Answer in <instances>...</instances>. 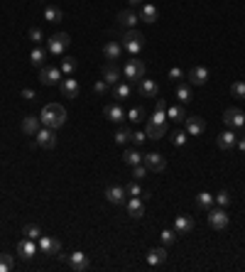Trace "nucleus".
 Listing matches in <instances>:
<instances>
[{"label": "nucleus", "instance_id": "obj_8", "mask_svg": "<svg viewBox=\"0 0 245 272\" xmlns=\"http://www.w3.org/2000/svg\"><path fill=\"white\" fill-rule=\"evenodd\" d=\"M35 145L37 147H44V150H52L57 145V130L52 128H40L37 135H35Z\"/></svg>", "mask_w": 245, "mask_h": 272}, {"label": "nucleus", "instance_id": "obj_22", "mask_svg": "<svg viewBox=\"0 0 245 272\" xmlns=\"http://www.w3.org/2000/svg\"><path fill=\"white\" fill-rule=\"evenodd\" d=\"M125 208H127V216L130 218H142L145 216V204L140 196H132L130 201H125Z\"/></svg>", "mask_w": 245, "mask_h": 272}, {"label": "nucleus", "instance_id": "obj_7", "mask_svg": "<svg viewBox=\"0 0 245 272\" xmlns=\"http://www.w3.org/2000/svg\"><path fill=\"white\" fill-rule=\"evenodd\" d=\"M223 123L231 128V130H241L245 125V113L241 108H226L223 113Z\"/></svg>", "mask_w": 245, "mask_h": 272}, {"label": "nucleus", "instance_id": "obj_6", "mask_svg": "<svg viewBox=\"0 0 245 272\" xmlns=\"http://www.w3.org/2000/svg\"><path fill=\"white\" fill-rule=\"evenodd\" d=\"M61 69L59 67H52V64H44V67H40V81L44 83V86H57L61 81Z\"/></svg>", "mask_w": 245, "mask_h": 272}, {"label": "nucleus", "instance_id": "obj_41", "mask_svg": "<svg viewBox=\"0 0 245 272\" xmlns=\"http://www.w3.org/2000/svg\"><path fill=\"white\" fill-rule=\"evenodd\" d=\"M113 140H116V145H127V142L132 140V133H130L127 128H121V130L116 133V137H113Z\"/></svg>", "mask_w": 245, "mask_h": 272}, {"label": "nucleus", "instance_id": "obj_40", "mask_svg": "<svg viewBox=\"0 0 245 272\" xmlns=\"http://www.w3.org/2000/svg\"><path fill=\"white\" fill-rule=\"evenodd\" d=\"M147 123H155V125H167V111H155V113L147 118Z\"/></svg>", "mask_w": 245, "mask_h": 272}, {"label": "nucleus", "instance_id": "obj_9", "mask_svg": "<svg viewBox=\"0 0 245 272\" xmlns=\"http://www.w3.org/2000/svg\"><path fill=\"white\" fill-rule=\"evenodd\" d=\"M37 245H40V250L44 253V255H59L61 253V243L57 238H52V235H40V240H37Z\"/></svg>", "mask_w": 245, "mask_h": 272}, {"label": "nucleus", "instance_id": "obj_27", "mask_svg": "<svg viewBox=\"0 0 245 272\" xmlns=\"http://www.w3.org/2000/svg\"><path fill=\"white\" fill-rule=\"evenodd\" d=\"M216 142H218V147H221V150H233V147H236V142H238V135L228 128V130H223V133L218 135Z\"/></svg>", "mask_w": 245, "mask_h": 272}, {"label": "nucleus", "instance_id": "obj_47", "mask_svg": "<svg viewBox=\"0 0 245 272\" xmlns=\"http://www.w3.org/2000/svg\"><path fill=\"white\" fill-rule=\"evenodd\" d=\"M231 93H233L236 98H245V81H236V83L231 86Z\"/></svg>", "mask_w": 245, "mask_h": 272}, {"label": "nucleus", "instance_id": "obj_12", "mask_svg": "<svg viewBox=\"0 0 245 272\" xmlns=\"http://www.w3.org/2000/svg\"><path fill=\"white\" fill-rule=\"evenodd\" d=\"M142 162H145V167H147L150 172H164V169H167V159H164L160 152H150V155H145Z\"/></svg>", "mask_w": 245, "mask_h": 272}, {"label": "nucleus", "instance_id": "obj_31", "mask_svg": "<svg viewBox=\"0 0 245 272\" xmlns=\"http://www.w3.org/2000/svg\"><path fill=\"white\" fill-rule=\"evenodd\" d=\"M44 20L47 22H61L64 20V10L57 7V5H47L44 7Z\"/></svg>", "mask_w": 245, "mask_h": 272}, {"label": "nucleus", "instance_id": "obj_33", "mask_svg": "<svg viewBox=\"0 0 245 272\" xmlns=\"http://www.w3.org/2000/svg\"><path fill=\"white\" fill-rule=\"evenodd\" d=\"M22 235H25V238H32V240H40L42 228H40L37 223H25V226H22Z\"/></svg>", "mask_w": 245, "mask_h": 272}, {"label": "nucleus", "instance_id": "obj_16", "mask_svg": "<svg viewBox=\"0 0 245 272\" xmlns=\"http://www.w3.org/2000/svg\"><path fill=\"white\" fill-rule=\"evenodd\" d=\"M103 116H106V118H108L111 123H118V125H121L122 120L127 118V113L122 111L121 103H108V106L103 108Z\"/></svg>", "mask_w": 245, "mask_h": 272}, {"label": "nucleus", "instance_id": "obj_18", "mask_svg": "<svg viewBox=\"0 0 245 272\" xmlns=\"http://www.w3.org/2000/svg\"><path fill=\"white\" fill-rule=\"evenodd\" d=\"M59 88H61V96H64V98H76V96H79V81L71 78V76L61 78Z\"/></svg>", "mask_w": 245, "mask_h": 272}, {"label": "nucleus", "instance_id": "obj_39", "mask_svg": "<svg viewBox=\"0 0 245 272\" xmlns=\"http://www.w3.org/2000/svg\"><path fill=\"white\" fill-rule=\"evenodd\" d=\"M167 118H172V120H177V123H182L184 118H186V111H184V106H172L169 111H167Z\"/></svg>", "mask_w": 245, "mask_h": 272}, {"label": "nucleus", "instance_id": "obj_29", "mask_svg": "<svg viewBox=\"0 0 245 272\" xmlns=\"http://www.w3.org/2000/svg\"><path fill=\"white\" fill-rule=\"evenodd\" d=\"M213 204H216L213 194H208V192H199V194H196V206H199L201 211H208V208H213Z\"/></svg>", "mask_w": 245, "mask_h": 272}, {"label": "nucleus", "instance_id": "obj_20", "mask_svg": "<svg viewBox=\"0 0 245 272\" xmlns=\"http://www.w3.org/2000/svg\"><path fill=\"white\" fill-rule=\"evenodd\" d=\"M186 78H189L191 86H204V83L208 81V69L206 67H194L189 74H186Z\"/></svg>", "mask_w": 245, "mask_h": 272}, {"label": "nucleus", "instance_id": "obj_1", "mask_svg": "<svg viewBox=\"0 0 245 272\" xmlns=\"http://www.w3.org/2000/svg\"><path fill=\"white\" fill-rule=\"evenodd\" d=\"M40 120H42L44 128L57 130V128H61L66 123V111H64V106H59V103H47L42 108V113H40Z\"/></svg>", "mask_w": 245, "mask_h": 272}, {"label": "nucleus", "instance_id": "obj_15", "mask_svg": "<svg viewBox=\"0 0 245 272\" xmlns=\"http://www.w3.org/2000/svg\"><path fill=\"white\" fill-rule=\"evenodd\" d=\"M103 57L113 64V62H118L122 57V44L118 42V39H108L106 44H103Z\"/></svg>", "mask_w": 245, "mask_h": 272}, {"label": "nucleus", "instance_id": "obj_14", "mask_svg": "<svg viewBox=\"0 0 245 272\" xmlns=\"http://www.w3.org/2000/svg\"><path fill=\"white\" fill-rule=\"evenodd\" d=\"M137 91H140L142 98H157L160 86H157V81H152V78H140V81H137Z\"/></svg>", "mask_w": 245, "mask_h": 272}, {"label": "nucleus", "instance_id": "obj_25", "mask_svg": "<svg viewBox=\"0 0 245 272\" xmlns=\"http://www.w3.org/2000/svg\"><path fill=\"white\" fill-rule=\"evenodd\" d=\"M164 263H167V250H164V245H162V248H152V250L147 253V265L160 268V265H164Z\"/></svg>", "mask_w": 245, "mask_h": 272}, {"label": "nucleus", "instance_id": "obj_52", "mask_svg": "<svg viewBox=\"0 0 245 272\" xmlns=\"http://www.w3.org/2000/svg\"><path fill=\"white\" fill-rule=\"evenodd\" d=\"M145 140H147V135H145V133H132V142H135V145H142Z\"/></svg>", "mask_w": 245, "mask_h": 272}, {"label": "nucleus", "instance_id": "obj_30", "mask_svg": "<svg viewBox=\"0 0 245 272\" xmlns=\"http://www.w3.org/2000/svg\"><path fill=\"white\" fill-rule=\"evenodd\" d=\"M122 164H127V167L142 164V152H137V150H125V152H122Z\"/></svg>", "mask_w": 245, "mask_h": 272}, {"label": "nucleus", "instance_id": "obj_11", "mask_svg": "<svg viewBox=\"0 0 245 272\" xmlns=\"http://www.w3.org/2000/svg\"><path fill=\"white\" fill-rule=\"evenodd\" d=\"M103 196H106L111 204L122 206V204H125V196H127V192H125V187H122V184H111V187H106Z\"/></svg>", "mask_w": 245, "mask_h": 272}, {"label": "nucleus", "instance_id": "obj_13", "mask_svg": "<svg viewBox=\"0 0 245 272\" xmlns=\"http://www.w3.org/2000/svg\"><path fill=\"white\" fill-rule=\"evenodd\" d=\"M184 125H186V133L194 137H199L206 130V120H204L201 116H186V118H184Z\"/></svg>", "mask_w": 245, "mask_h": 272}, {"label": "nucleus", "instance_id": "obj_17", "mask_svg": "<svg viewBox=\"0 0 245 272\" xmlns=\"http://www.w3.org/2000/svg\"><path fill=\"white\" fill-rule=\"evenodd\" d=\"M142 22H147V25H155L157 22V17H160V10L152 5V2H142L140 5V15H137Z\"/></svg>", "mask_w": 245, "mask_h": 272}, {"label": "nucleus", "instance_id": "obj_54", "mask_svg": "<svg viewBox=\"0 0 245 272\" xmlns=\"http://www.w3.org/2000/svg\"><path fill=\"white\" fill-rule=\"evenodd\" d=\"M236 147H238V150H241V152H243V155H245V135H243V137H238V142H236Z\"/></svg>", "mask_w": 245, "mask_h": 272}, {"label": "nucleus", "instance_id": "obj_21", "mask_svg": "<svg viewBox=\"0 0 245 272\" xmlns=\"http://www.w3.org/2000/svg\"><path fill=\"white\" fill-rule=\"evenodd\" d=\"M137 20H140V17H137V12H135V10H130V7L118 12V25L125 27V30H132V27L137 25Z\"/></svg>", "mask_w": 245, "mask_h": 272}, {"label": "nucleus", "instance_id": "obj_35", "mask_svg": "<svg viewBox=\"0 0 245 272\" xmlns=\"http://www.w3.org/2000/svg\"><path fill=\"white\" fill-rule=\"evenodd\" d=\"M59 69H61L64 76H74V71H76V59H74V57H64Z\"/></svg>", "mask_w": 245, "mask_h": 272}, {"label": "nucleus", "instance_id": "obj_51", "mask_svg": "<svg viewBox=\"0 0 245 272\" xmlns=\"http://www.w3.org/2000/svg\"><path fill=\"white\" fill-rule=\"evenodd\" d=\"M182 76H184V74H182V69H179V67H174L172 71H169V78H172V81H179Z\"/></svg>", "mask_w": 245, "mask_h": 272}, {"label": "nucleus", "instance_id": "obj_34", "mask_svg": "<svg viewBox=\"0 0 245 272\" xmlns=\"http://www.w3.org/2000/svg\"><path fill=\"white\" fill-rule=\"evenodd\" d=\"M177 98H179V103H182V106H186V103L194 98V96H191V86H189V83H179V86H177Z\"/></svg>", "mask_w": 245, "mask_h": 272}, {"label": "nucleus", "instance_id": "obj_10", "mask_svg": "<svg viewBox=\"0 0 245 272\" xmlns=\"http://www.w3.org/2000/svg\"><path fill=\"white\" fill-rule=\"evenodd\" d=\"M66 265H69L74 272H83V270H88L91 260H88V255H83L81 250H76V253L66 255Z\"/></svg>", "mask_w": 245, "mask_h": 272}, {"label": "nucleus", "instance_id": "obj_49", "mask_svg": "<svg viewBox=\"0 0 245 272\" xmlns=\"http://www.w3.org/2000/svg\"><path fill=\"white\" fill-rule=\"evenodd\" d=\"M93 91H96V93H106V91H108V83L101 78V81H96V83H93Z\"/></svg>", "mask_w": 245, "mask_h": 272}, {"label": "nucleus", "instance_id": "obj_44", "mask_svg": "<svg viewBox=\"0 0 245 272\" xmlns=\"http://www.w3.org/2000/svg\"><path fill=\"white\" fill-rule=\"evenodd\" d=\"M125 192H127V196H140V199H142V187H140V182H135V179L125 187Z\"/></svg>", "mask_w": 245, "mask_h": 272}, {"label": "nucleus", "instance_id": "obj_5", "mask_svg": "<svg viewBox=\"0 0 245 272\" xmlns=\"http://www.w3.org/2000/svg\"><path fill=\"white\" fill-rule=\"evenodd\" d=\"M228 223H231V216L226 213V208H208V226L213 228V231H226L228 228Z\"/></svg>", "mask_w": 245, "mask_h": 272}, {"label": "nucleus", "instance_id": "obj_4", "mask_svg": "<svg viewBox=\"0 0 245 272\" xmlns=\"http://www.w3.org/2000/svg\"><path fill=\"white\" fill-rule=\"evenodd\" d=\"M145 74H147V67H145L142 59H137V57L127 59V64L122 67V76H125L127 81H140V78H145Z\"/></svg>", "mask_w": 245, "mask_h": 272}, {"label": "nucleus", "instance_id": "obj_37", "mask_svg": "<svg viewBox=\"0 0 245 272\" xmlns=\"http://www.w3.org/2000/svg\"><path fill=\"white\" fill-rule=\"evenodd\" d=\"M27 39H30L35 47H40V44L44 42V32H42L40 27H30V32H27Z\"/></svg>", "mask_w": 245, "mask_h": 272}, {"label": "nucleus", "instance_id": "obj_2", "mask_svg": "<svg viewBox=\"0 0 245 272\" xmlns=\"http://www.w3.org/2000/svg\"><path fill=\"white\" fill-rule=\"evenodd\" d=\"M121 44L130 57H137V54L142 52V47H145V37H142V32H137V30L132 27V30H125Z\"/></svg>", "mask_w": 245, "mask_h": 272}, {"label": "nucleus", "instance_id": "obj_3", "mask_svg": "<svg viewBox=\"0 0 245 272\" xmlns=\"http://www.w3.org/2000/svg\"><path fill=\"white\" fill-rule=\"evenodd\" d=\"M69 44H71V37L66 32H57V35H52L47 39V52L54 54V57H64V52H66Z\"/></svg>", "mask_w": 245, "mask_h": 272}, {"label": "nucleus", "instance_id": "obj_26", "mask_svg": "<svg viewBox=\"0 0 245 272\" xmlns=\"http://www.w3.org/2000/svg\"><path fill=\"white\" fill-rule=\"evenodd\" d=\"M40 123H42V120H40V118H37V116H25V118H22V123H20V128H22V133H25V135H37V130H40Z\"/></svg>", "mask_w": 245, "mask_h": 272}, {"label": "nucleus", "instance_id": "obj_48", "mask_svg": "<svg viewBox=\"0 0 245 272\" xmlns=\"http://www.w3.org/2000/svg\"><path fill=\"white\" fill-rule=\"evenodd\" d=\"M186 140H189V133H186V130H179V133H174V135H172V142H174L177 147H184V145H186Z\"/></svg>", "mask_w": 245, "mask_h": 272}, {"label": "nucleus", "instance_id": "obj_23", "mask_svg": "<svg viewBox=\"0 0 245 272\" xmlns=\"http://www.w3.org/2000/svg\"><path fill=\"white\" fill-rule=\"evenodd\" d=\"M121 78H122V71L116 67V64H111V62H108V64L103 67V81H106L108 86H116Z\"/></svg>", "mask_w": 245, "mask_h": 272}, {"label": "nucleus", "instance_id": "obj_19", "mask_svg": "<svg viewBox=\"0 0 245 272\" xmlns=\"http://www.w3.org/2000/svg\"><path fill=\"white\" fill-rule=\"evenodd\" d=\"M35 253H37V240H32V238H22V240L17 243V255H22L25 260L35 258Z\"/></svg>", "mask_w": 245, "mask_h": 272}, {"label": "nucleus", "instance_id": "obj_36", "mask_svg": "<svg viewBox=\"0 0 245 272\" xmlns=\"http://www.w3.org/2000/svg\"><path fill=\"white\" fill-rule=\"evenodd\" d=\"M160 240H162L164 248H167V245H174V243H177V231H174V228H164V231L160 233Z\"/></svg>", "mask_w": 245, "mask_h": 272}, {"label": "nucleus", "instance_id": "obj_46", "mask_svg": "<svg viewBox=\"0 0 245 272\" xmlns=\"http://www.w3.org/2000/svg\"><path fill=\"white\" fill-rule=\"evenodd\" d=\"M147 172H150V169H147L145 164H135V167H132V179H135V182H140V179H145V177H147Z\"/></svg>", "mask_w": 245, "mask_h": 272}, {"label": "nucleus", "instance_id": "obj_28", "mask_svg": "<svg viewBox=\"0 0 245 272\" xmlns=\"http://www.w3.org/2000/svg\"><path fill=\"white\" fill-rule=\"evenodd\" d=\"M145 135L150 140H162L167 135V125H155V123H147L145 125Z\"/></svg>", "mask_w": 245, "mask_h": 272}, {"label": "nucleus", "instance_id": "obj_42", "mask_svg": "<svg viewBox=\"0 0 245 272\" xmlns=\"http://www.w3.org/2000/svg\"><path fill=\"white\" fill-rule=\"evenodd\" d=\"M142 118H145V108L135 106V108H130V111H127V120H132V123H140Z\"/></svg>", "mask_w": 245, "mask_h": 272}, {"label": "nucleus", "instance_id": "obj_53", "mask_svg": "<svg viewBox=\"0 0 245 272\" xmlns=\"http://www.w3.org/2000/svg\"><path fill=\"white\" fill-rule=\"evenodd\" d=\"M155 111H167V103H164V98H157V101H155Z\"/></svg>", "mask_w": 245, "mask_h": 272}, {"label": "nucleus", "instance_id": "obj_56", "mask_svg": "<svg viewBox=\"0 0 245 272\" xmlns=\"http://www.w3.org/2000/svg\"><path fill=\"white\" fill-rule=\"evenodd\" d=\"M243 133H245V125H243Z\"/></svg>", "mask_w": 245, "mask_h": 272}, {"label": "nucleus", "instance_id": "obj_45", "mask_svg": "<svg viewBox=\"0 0 245 272\" xmlns=\"http://www.w3.org/2000/svg\"><path fill=\"white\" fill-rule=\"evenodd\" d=\"M12 255H7V253H0V272H7L12 270Z\"/></svg>", "mask_w": 245, "mask_h": 272}, {"label": "nucleus", "instance_id": "obj_50", "mask_svg": "<svg viewBox=\"0 0 245 272\" xmlns=\"http://www.w3.org/2000/svg\"><path fill=\"white\" fill-rule=\"evenodd\" d=\"M22 98H25V101H35V98H37V93H35L32 88H22Z\"/></svg>", "mask_w": 245, "mask_h": 272}, {"label": "nucleus", "instance_id": "obj_38", "mask_svg": "<svg viewBox=\"0 0 245 272\" xmlns=\"http://www.w3.org/2000/svg\"><path fill=\"white\" fill-rule=\"evenodd\" d=\"M130 91H132V88H130V83H121V81H118V83H116V88H113V98H118V101H125V98H127V96H130Z\"/></svg>", "mask_w": 245, "mask_h": 272}, {"label": "nucleus", "instance_id": "obj_24", "mask_svg": "<svg viewBox=\"0 0 245 272\" xmlns=\"http://www.w3.org/2000/svg\"><path fill=\"white\" fill-rule=\"evenodd\" d=\"M174 231H177V235H186V233H191L194 231V218L191 216H177L174 218Z\"/></svg>", "mask_w": 245, "mask_h": 272}, {"label": "nucleus", "instance_id": "obj_43", "mask_svg": "<svg viewBox=\"0 0 245 272\" xmlns=\"http://www.w3.org/2000/svg\"><path fill=\"white\" fill-rule=\"evenodd\" d=\"M213 199H216V204L221 206V208H226V206H228L231 201H233V199H231V194H228L226 189H221V192H218V194H216Z\"/></svg>", "mask_w": 245, "mask_h": 272}, {"label": "nucleus", "instance_id": "obj_55", "mask_svg": "<svg viewBox=\"0 0 245 272\" xmlns=\"http://www.w3.org/2000/svg\"><path fill=\"white\" fill-rule=\"evenodd\" d=\"M127 2H130L132 7H137V5H142V0H127Z\"/></svg>", "mask_w": 245, "mask_h": 272}, {"label": "nucleus", "instance_id": "obj_32", "mask_svg": "<svg viewBox=\"0 0 245 272\" xmlns=\"http://www.w3.org/2000/svg\"><path fill=\"white\" fill-rule=\"evenodd\" d=\"M44 59H47V52H44V47H35L32 52H30V62L35 64V67H44Z\"/></svg>", "mask_w": 245, "mask_h": 272}]
</instances>
